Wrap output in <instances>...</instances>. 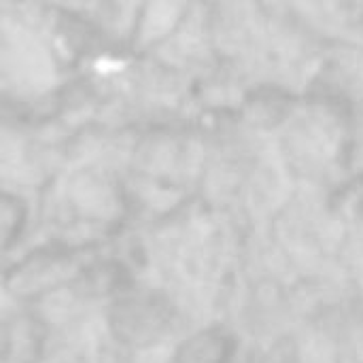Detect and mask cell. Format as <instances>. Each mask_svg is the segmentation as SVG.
<instances>
[{
    "label": "cell",
    "mask_w": 363,
    "mask_h": 363,
    "mask_svg": "<svg viewBox=\"0 0 363 363\" xmlns=\"http://www.w3.org/2000/svg\"><path fill=\"white\" fill-rule=\"evenodd\" d=\"M177 330V313L162 300L151 296L123 298L108 315V332L113 340L130 351L143 353L166 342Z\"/></svg>",
    "instance_id": "cell-1"
},
{
    "label": "cell",
    "mask_w": 363,
    "mask_h": 363,
    "mask_svg": "<svg viewBox=\"0 0 363 363\" xmlns=\"http://www.w3.org/2000/svg\"><path fill=\"white\" fill-rule=\"evenodd\" d=\"M234 338L225 330H202L185 338L172 355V363H232Z\"/></svg>",
    "instance_id": "cell-2"
},
{
    "label": "cell",
    "mask_w": 363,
    "mask_h": 363,
    "mask_svg": "<svg viewBox=\"0 0 363 363\" xmlns=\"http://www.w3.org/2000/svg\"><path fill=\"white\" fill-rule=\"evenodd\" d=\"M242 363H308V359L302 342L287 332L270 340L253 342Z\"/></svg>",
    "instance_id": "cell-3"
}]
</instances>
